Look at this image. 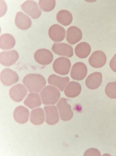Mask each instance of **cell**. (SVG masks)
<instances>
[{"mask_svg":"<svg viewBox=\"0 0 116 156\" xmlns=\"http://www.w3.org/2000/svg\"><path fill=\"white\" fill-rule=\"evenodd\" d=\"M84 156H101L99 151L95 148H91L87 149L85 152Z\"/></svg>","mask_w":116,"mask_h":156,"instance_id":"obj_28","label":"cell"},{"mask_svg":"<svg viewBox=\"0 0 116 156\" xmlns=\"http://www.w3.org/2000/svg\"><path fill=\"white\" fill-rule=\"evenodd\" d=\"M48 35L53 41L59 42L63 41L65 38L66 30L61 25L54 24L51 25L48 30Z\"/></svg>","mask_w":116,"mask_h":156,"instance_id":"obj_13","label":"cell"},{"mask_svg":"<svg viewBox=\"0 0 116 156\" xmlns=\"http://www.w3.org/2000/svg\"><path fill=\"white\" fill-rule=\"evenodd\" d=\"M30 111L25 107L19 105L17 107L13 112V117L15 121L20 124L26 123L29 119Z\"/></svg>","mask_w":116,"mask_h":156,"instance_id":"obj_15","label":"cell"},{"mask_svg":"<svg viewBox=\"0 0 116 156\" xmlns=\"http://www.w3.org/2000/svg\"><path fill=\"white\" fill-rule=\"evenodd\" d=\"M34 58L39 64L46 65L52 62L53 59V55L49 50L40 48L37 50L34 53Z\"/></svg>","mask_w":116,"mask_h":156,"instance_id":"obj_8","label":"cell"},{"mask_svg":"<svg viewBox=\"0 0 116 156\" xmlns=\"http://www.w3.org/2000/svg\"><path fill=\"white\" fill-rule=\"evenodd\" d=\"M56 19L59 23L64 26H66L69 25L72 22V16L69 11L62 10L57 13Z\"/></svg>","mask_w":116,"mask_h":156,"instance_id":"obj_25","label":"cell"},{"mask_svg":"<svg viewBox=\"0 0 116 156\" xmlns=\"http://www.w3.org/2000/svg\"><path fill=\"white\" fill-rule=\"evenodd\" d=\"M21 9L33 19H37L40 16L41 11L37 3L32 0H27L21 6Z\"/></svg>","mask_w":116,"mask_h":156,"instance_id":"obj_7","label":"cell"},{"mask_svg":"<svg viewBox=\"0 0 116 156\" xmlns=\"http://www.w3.org/2000/svg\"><path fill=\"white\" fill-rule=\"evenodd\" d=\"M81 87L79 83L72 81L68 83L64 89V93L67 97L73 98L78 96L81 93Z\"/></svg>","mask_w":116,"mask_h":156,"instance_id":"obj_19","label":"cell"},{"mask_svg":"<svg viewBox=\"0 0 116 156\" xmlns=\"http://www.w3.org/2000/svg\"><path fill=\"white\" fill-rule=\"evenodd\" d=\"M109 66L111 69L114 72H116V53L110 60Z\"/></svg>","mask_w":116,"mask_h":156,"instance_id":"obj_29","label":"cell"},{"mask_svg":"<svg viewBox=\"0 0 116 156\" xmlns=\"http://www.w3.org/2000/svg\"><path fill=\"white\" fill-rule=\"evenodd\" d=\"M87 73V68L86 65L82 62H78L72 67L70 75L73 79L81 81L85 78Z\"/></svg>","mask_w":116,"mask_h":156,"instance_id":"obj_9","label":"cell"},{"mask_svg":"<svg viewBox=\"0 0 116 156\" xmlns=\"http://www.w3.org/2000/svg\"><path fill=\"white\" fill-rule=\"evenodd\" d=\"M91 48L90 45L85 42H82L77 44L75 48L76 55L81 58L87 57L90 53Z\"/></svg>","mask_w":116,"mask_h":156,"instance_id":"obj_24","label":"cell"},{"mask_svg":"<svg viewBox=\"0 0 116 156\" xmlns=\"http://www.w3.org/2000/svg\"><path fill=\"white\" fill-rule=\"evenodd\" d=\"M107 60L105 53L101 51L97 50L92 53L88 59L90 65L95 68H100L103 67Z\"/></svg>","mask_w":116,"mask_h":156,"instance_id":"obj_12","label":"cell"},{"mask_svg":"<svg viewBox=\"0 0 116 156\" xmlns=\"http://www.w3.org/2000/svg\"><path fill=\"white\" fill-rule=\"evenodd\" d=\"M19 79V77L17 73L10 68H5L1 72V81L5 86H11L17 83Z\"/></svg>","mask_w":116,"mask_h":156,"instance_id":"obj_6","label":"cell"},{"mask_svg":"<svg viewBox=\"0 0 116 156\" xmlns=\"http://www.w3.org/2000/svg\"><path fill=\"white\" fill-rule=\"evenodd\" d=\"M45 119V112L42 108H37L31 111L30 120L32 124L35 125H41L44 122Z\"/></svg>","mask_w":116,"mask_h":156,"instance_id":"obj_22","label":"cell"},{"mask_svg":"<svg viewBox=\"0 0 116 156\" xmlns=\"http://www.w3.org/2000/svg\"><path fill=\"white\" fill-rule=\"evenodd\" d=\"M56 1L54 0H40L39 1V6L44 11L48 12L52 10L55 7Z\"/></svg>","mask_w":116,"mask_h":156,"instance_id":"obj_26","label":"cell"},{"mask_svg":"<svg viewBox=\"0 0 116 156\" xmlns=\"http://www.w3.org/2000/svg\"><path fill=\"white\" fill-rule=\"evenodd\" d=\"M18 52L15 50L1 51L0 54V62L3 66H9L14 63L19 58Z\"/></svg>","mask_w":116,"mask_h":156,"instance_id":"obj_11","label":"cell"},{"mask_svg":"<svg viewBox=\"0 0 116 156\" xmlns=\"http://www.w3.org/2000/svg\"><path fill=\"white\" fill-rule=\"evenodd\" d=\"M82 33L81 30L75 26H71L67 30L66 39L68 42L71 45L74 44L82 39Z\"/></svg>","mask_w":116,"mask_h":156,"instance_id":"obj_17","label":"cell"},{"mask_svg":"<svg viewBox=\"0 0 116 156\" xmlns=\"http://www.w3.org/2000/svg\"><path fill=\"white\" fill-rule=\"evenodd\" d=\"M44 108L46 123L50 125H54L57 123L59 119L57 107L53 105H47L45 106Z\"/></svg>","mask_w":116,"mask_h":156,"instance_id":"obj_10","label":"cell"},{"mask_svg":"<svg viewBox=\"0 0 116 156\" xmlns=\"http://www.w3.org/2000/svg\"><path fill=\"white\" fill-rule=\"evenodd\" d=\"M40 95L43 104L52 105L58 101L60 97V93L57 88L49 85L45 86L41 90Z\"/></svg>","mask_w":116,"mask_h":156,"instance_id":"obj_2","label":"cell"},{"mask_svg":"<svg viewBox=\"0 0 116 156\" xmlns=\"http://www.w3.org/2000/svg\"></svg>","mask_w":116,"mask_h":156,"instance_id":"obj_30","label":"cell"},{"mask_svg":"<svg viewBox=\"0 0 116 156\" xmlns=\"http://www.w3.org/2000/svg\"><path fill=\"white\" fill-rule=\"evenodd\" d=\"M71 66L70 60L68 58L64 57L57 58L54 61L52 65L54 71L62 75H66L69 73Z\"/></svg>","mask_w":116,"mask_h":156,"instance_id":"obj_3","label":"cell"},{"mask_svg":"<svg viewBox=\"0 0 116 156\" xmlns=\"http://www.w3.org/2000/svg\"><path fill=\"white\" fill-rule=\"evenodd\" d=\"M40 95L37 93L30 92L24 101V105L31 109L40 106L42 104Z\"/></svg>","mask_w":116,"mask_h":156,"instance_id":"obj_21","label":"cell"},{"mask_svg":"<svg viewBox=\"0 0 116 156\" xmlns=\"http://www.w3.org/2000/svg\"><path fill=\"white\" fill-rule=\"evenodd\" d=\"M15 43L14 37L10 34H4L0 36V47L1 49H10L14 46Z\"/></svg>","mask_w":116,"mask_h":156,"instance_id":"obj_23","label":"cell"},{"mask_svg":"<svg viewBox=\"0 0 116 156\" xmlns=\"http://www.w3.org/2000/svg\"><path fill=\"white\" fill-rule=\"evenodd\" d=\"M57 107L59 112L60 118L62 120L68 121L72 118L73 112L70 105L68 103L65 98H61L57 103Z\"/></svg>","mask_w":116,"mask_h":156,"instance_id":"obj_4","label":"cell"},{"mask_svg":"<svg viewBox=\"0 0 116 156\" xmlns=\"http://www.w3.org/2000/svg\"><path fill=\"white\" fill-rule=\"evenodd\" d=\"M23 83L29 92L38 93L45 87L46 82L42 75L30 73L27 74L24 77Z\"/></svg>","mask_w":116,"mask_h":156,"instance_id":"obj_1","label":"cell"},{"mask_svg":"<svg viewBox=\"0 0 116 156\" xmlns=\"http://www.w3.org/2000/svg\"><path fill=\"white\" fill-rule=\"evenodd\" d=\"M70 81L68 77H61L55 74H52L48 79V83L57 87L61 91H63Z\"/></svg>","mask_w":116,"mask_h":156,"instance_id":"obj_18","label":"cell"},{"mask_svg":"<svg viewBox=\"0 0 116 156\" xmlns=\"http://www.w3.org/2000/svg\"><path fill=\"white\" fill-rule=\"evenodd\" d=\"M105 93L106 96L111 99L116 98V82L108 83L105 88Z\"/></svg>","mask_w":116,"mask_h":156,"instance_id":"obj_27","label":"cell"},{"mask_svg":"<svg viewBox=\"0 0 116 156\" xmlns=\"http://www.w3.org/2000/svg\"><path fill=\"white\" fill-rule=\"evenodd\" d=\"M15 23L17 27L22 30L28 29L32 25V21L30 18L21 12L17 13L15 17Z\"/></svg>","mask_w":116,"mask_h":156,"instance_id":"obj_20","label":"cell"},{"mask_svg":"<svg viewBox=\"0 0 116 156\" xmlns=\"http://www.w3.org/2000/svg\"><path fill=\"white\" fill-rule=\"evenodd\" d=\"M52 50L55 53L59 56L70 58L73 55L72 46L64 43H54L52 46Z\"/></svg>","mask_w":116,"mask_h":156,"instance_id":"obj_14","label":"cell"},{"mask_svg":"<svg viewBox=\"0 0 116 156\" xmlns=\"http://www.w3.org/2000/svg\"><path fill=\"white\" fill-rule=\"evenodd\" d=\"M102 81V75L99 72H95L89 74L85 81L86 86L91 90H95L101 85Z\"/></svg>","mask_w":116,"mask_h":156,"instance_id":"obj_16","label":"cell"},{"mask_svg":"<svg viewBox=\"0 0 116 156\" xmlns=\"http://www.w3.org/2000/svg\"><path fill=\"white\" fill-rule=\"evenodd\" d=\"M27 93V89L24 85L21 84H17L12 86L10 89L9 92L11 99L16 102L21 101Z\"/></svg>","mask_w":116,"mask_h":156,"instance_id":"obj_5","label":"cell"}]
</instances>
